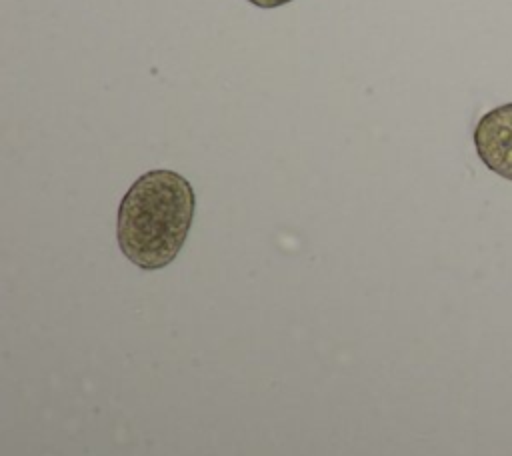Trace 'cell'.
<instances>
[{
  "label": "cell",
  "instance_id": "6da1fadb",
  "mask_svg": "<svg viewBox=\"0 0 512 456\" xmlns=\"http://www.w3.org/2000/svg\"><path fill=\"white\" fill-rule=\"evenodd\" d=\"M194 210L196 196L182 174H142L118 206L116 238L122 254L142 270L168 266L186 242Z\"/></svg>",
  "mask_w": 512,
  "mask_h": 456
},
{
  "label": "cell",
  "instance_id": "7a4b0ae2",
  "mask_svg": "<svg viewBox=\"0 0 512 456\" xmlns=\"http://www.w3.org/2000/svg\"><path fill=\"white\" fill-rule=\"evenodd\" d=\"M474 148L486 168L512 180V102L488 110L478 120Z\"/></svg>",
  "mask_w": 512,
  "mask_h": 456
},
{
  "label": "cell",
  "instance_id": "3957f363",
  "mask_svg": "<svg viewBox=\"0 0 512 456\" xmlns=\"http://www.w3.org/2000/svg\"><path fill=\"white\" fill-rule=\"evenodd\" d=\"M248 2L254 6H260V8H276V6H284L292 0H248Z\"/></svg>",
  "mask_w": 512,
  "mask_h": 456
}]
</instances>
